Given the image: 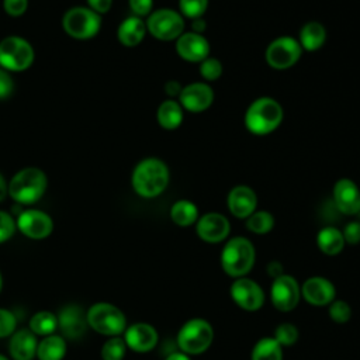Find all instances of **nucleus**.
Segmentation results:
<instances>
[{
  "mask_svg": "<svg viewBox=\"0 0 360 360\" xmlns=\"http://www.w3.org/2000/svg\"><path fill=\"white\" fill-rule=\"evenodd\" d=\"M267 273L269 276H271L273 278H277L280 276H283V266L280 262H270L267 266Z\"/></svg>",
  "mask_w": 360,
  "mask_h": 360,
  "instance_id": "45",
  "label": "nucleus"
},
{
  "mask_svg": "<svg viewBox=\"0 0 360 360\" xmlns=\"http://www.w3.org/2000/svg\"><path fill=\"white\" fill-rule=\"evenodd\" d=\"M127 345L121 338L108 339L101 347V359L103 360H122L125 356Z\"/></svg>",
  "mask_w": 360,
  "mask_h": 360,
  "instance_id": "33",
  "label": "nucleus"
},
{
  "mask_svg": "<svg viewBox=\"0 0 360 360\" xmlns=\"http://www.w3.org/2000/svg\"><path fill=\"white\" fill-rule=\"evenodd\" d=\"M66 353V342L60 336L48 335L37 347V356L39 360H62Z\"/></svg>",
  "mask_w": 360,
  "mask_h": 360,
  "instance_id": "27",
  "label": "nucleus"
},
{
  "mask_svg": "<svg viewBox=\"0 0 360 360\" xmlns=\"http://www.w3.org/2000/svg\"><path fill=\"white\" fill-rule=\"evenodd\" d=\"M32 45L22 37L8 35L0 41V66L7 72H22L34 63Z\"/></svg>",
  "mask_w": 360,
  "mask_h": 360,
  "instance_id": "5",
  "label": "nucleus"
},
{
  "mask_svg": "<svg viewBox=\"0 0 360 360\" xmlns=\"http://www.w3.org/2000/svg\"><path fill=\"white\" fill-rule=\"evenodd\" d=\"M271 302L278 311H291L298 305L301 288L298 281L288 274H283L274 278L270 290Z\"/></svg>",
  "mask_w": 360,
  "mask_h": 360,
  "instance_id": "12",
  "label": "nucleus"
},
{
  "mask_svg": "<svg viewBox=\"0 0 360 360\" xmlns=\"http://www.w3.org/2000/svg\"><path fill=\"white\" fill-rule=\"evenodd\" d=\"M58 328V318L49 311H39L30 319V330L35 335L48 336Z\"/></svg>",
  "mask_w": 360,
  "mask_h": 360,
  "instance_id": "30",
  "label": "nucleus"
},
{
  "mask_svg": "<svg viewBox=\"0 0 360 360\" xmlns=\"http://www.w3.org/2000/svg\"><path fill=\"white\" fill-rule=\"evenodd\" d=\"M166 360H190L188 354L183 353V352H176V353H172L166 357Z\"/></svg>",
  "mask_w": 360,
  "mask_h": 360,
  "instance_id": "48",
  "label": "nucleus"
},
{
  "mask_svg": "<svg viewBox=\"0 0 360 360\" xmlns=\"http://www.w3.org/2000/svg\"><path fill=\"white\" fill-rule=\"evenodd\" d=\"M170 180L167 165L158 158H146L136 163L132 170L131 184L134 191L143 198L160 195Z\"/></svg>",
  "mask_w": 360,
  "mask_h": 360,
  "instance_id": "1",
  "label": "nucleus"
},
{
  "mask_svg": "<svg viewBox=\"0 0 360 360\" xmlns=\"http://www.w3.org/2000/svg\"><path fill=\"white\" fill-rule=\"evenodd\" d=\"M226 205L229 212L240 219H246L250 214L256 211L257 197L253 188L245 184H238L232 187L226 197Z\"/></svg>",
  "mask_w": 360,
  "mask_h": 360,
  "instance_id": "17",
  "label": "nucleus"
},
{
  "mask_svg": "<svg viewBox=\"0 0 360 360\" xmlns=\"http://www.w3.org/2000/svg\"><path fill=\"white\" fill-rule=\"evenodd\" d=\"M177 101L188 112H202L211 107L214 90L208 83L193 82L181 89Z\"/></svg>",
  "mask_w": 360,
  "mask_h": 360,
  "instance_id": "11",
  "label": "nucleus"
},
{
  "mask_svg": "<svg viewBox=\"0 0 360 360\" xmlns=\"http://www.w3.org/2000/svg\"><path fill=\"white\" fill-rule=\"evenodd\" d=\"M283 107L271 97L263 96L253 100L245 112L246 129L257 136L269 135L276 131L283 121Z\"/></svg>",
  "mask_w": 360,
  "mask_h": 360,
  "instance_id": "2",
  "label": "nucleus"
},
{
  "mask_svg": "<svg viewBox=\"0 0 360 360\" xmlns=\"http://www.w3.org/2000/svg\"><path fill=\"white\" fill-rule=\"evenodd\" d=\"M195 231L200 239L204 242L218 243L226 239L231 231V225L225 215L219 212H208L202 217H198Z\"/></svg>",
  "mask_w": 360,
  "mask_h": 360,
  "instance_id": "15",
  "label": "nucleus"
},
{
  "mask_svg": "<svg viewBox=\"0 0 360 360\" xmlns=\"http://www.w3.org/2000/svg\"><path fill=\"white\" fill-rule=\"evenodd\" d=\"M56 318L58 326L62 330L63 336H66L68 339H79L83 336L87 318H84L83 309L80 307L69 304L60 309Z\"/></svg>",
  "mask_w": 360,
  "mask_h": 360,
  "instance_id": "20",
  "label": "nucleus"
},
{
  "mask_svg": "<svg viewBox=\"0 0 360 360\" xmlns=\"http://www.w3.org/2000/svg\"><path fill=\"white\" fill-rule=\"evenodd\" d=\"M198 69H200L201 77L207 82H214L219 79L224 70L221 60L214 56H207L204 60H201L198 63Z\"/></svg>",
  "mask_w": 360,
  "mask_h": 360,
  "instance_id": "34",
  "label": "nucleus"
},
{
  "mask_svg": "<svg viewBox=\"0 0 360 360\" xmlns=\"http://www.w3.org/2000/svg\"><path fill=\"white\" fill-rule=\"evenodd\" d=\"M318 248L329 256H335L343 250L345 238L342 231L335 226H325L316 235Z\"/></svg>",
  "mask_w": 360,
  "mask_h": 360,
  "instance_id": "26",
  "label": "nucleus"
},
{
  "mask_svg": "<svg viewBox=\"0 0 360 360\" xmlns=\"http://www.w3.org/2000/svg\"><path fill=\"white\" fill-rule=\"evenodd\" d=\"M191 21H193V31L198 32V34H202V31L205 28V20L202 17H200V18H195V20H191Z\"/></svg>",
  "mask_w": 360,
  "mask_h": 360,
  "instance_id": "46",
  "label": "nucleus"
},
{
  "mask_svg": "<svg viewBox=\"0 0 360 360\" xmlns=\"http://www.w3.org/2000/svg\"><path fill=\"white\" fill-rule=\"evenodd\" d=\"M87 7L90 10H93L97 14H104L107 11H110L111 6H112V0H86Z\"/></svg>",
  "mask_w": 360,
  "mask_h": 360,
  "instance_id": "43",
  "label": "nucleus"
},
{
  "mask_svg": "<svg viewBox=\"0 0 360 360\" xmlns=\"http://www.w3.org/2000/svg\"><path fill=\"white\" fill-rule=\"evenodd\" d=\"M302 55V48L297 38L283 35L274 38L266 48L264 58L270 68L284 70L294 66Z\"/></svg>",
  "mask_w": 360,
  "mask_h": 360,
  "instance_id": "10",
  "label": "nucleus"
},
{
  "mask_svg": "<svg viewBox=\"0 0 360 360\" xmlns=\"http://www.w3.org/2000/svg\"><path fill=\"white\" fill-rule=\"evenodd\" d=\"M146 31L159 41H176L184 32V17L172 8L152 11L146 21Z\"/></svg>",
  "mask_w": 360,
  "mask_h": 360,
  "instance_id": "8",
  "label": "nucleus"
},
{
  "mask_svg": "<svg viewBox=\"0 0 360 360\" xmlns=\"http://www.w3.org/2000/svg\"><path fill=\"white\" fill-rule=\"evenodd\" d=\"M28 0H3L4 11L11 17H20L27 11Z\"/></svg>",
  "mask_w": 360,
  "mask_h": 360,
  "instance_id": "40",
  "label": "nucleus"
},
{
  "mask_svg": "<svg viewBox=\"0 0 360 360\" xmlns=\"http://www.w3.org/2000/svg\"><path fill=\"white\" fill-rule=\"evenodd\" d=\"M170 218L179 226H190L198 219V208L190 200H177L170 208Z\"/></svg>",
  "mask_w": 360,
  "mask_h": 360,
  "instance_id": "28",
  "label": "nucleus"
},
{
  "mask_svg": "<svg viewBox=\"0 0 360 360\" xmlns=\"http://www.w3.org/2000/svg\"><path fill=\"white\" fill-rule=\"evenodd\" d=\"M146 34V24L141 17H127L117 30V38L124 46H136L141 44Z\"/></svg>",
  "mask_w": 360,
  "mask_h": 360,
  "instance_id": "23",
  "label": "nucleus"
},
{
  "mask_svg": "<svg viewBox=\"0 0 360 360\" xmlns=\"http://www.w3.org/2000/svg\"><path fill=\"white\" fill-rule=\"evenodd\" d=\"M274 339L280 346H292L298 340V329L292 323H281L274 330Z\"/></svg>",
  "mask_w": 360,
  "mask_h": 360,
  "instance_id": "35",
  "label": "nucleus"
},
{
  "mask_svg": "<svg viewBox=\"0 0 360 360\" xmlns=\"http://www.w3.org/2000/svg\"><path fill=\"white\" fill-rule=\"evenodd\" d=\"M15 228L14 218L6 211H0V243L8 240L14 235Z\"/></svg>",
  "mask_w": 360,
  "mask_h": 360,
  "instance_id": "37",
  "label": "nucleus"
},
{
  "mask_svg": "<svg viewBox=\"0 0 360 360\" xmlns=\"http://www.w3.org/2000/svg\"><path fill=\"white\" fill-rule=\"evenodd\" d=\"M274 226V218L269 211H255L246 218V228L257 235L270 232Z\"/></svg>",
  "mask_w": 360,
  "mask_h": 360,
  "instance_id": "31",
  "label": "nucleus"
},
{
  "mask_svg": "<svg viewBox=\"0 0 360 360\" xmlns=\"http://www.w3.org/2000/svg\"><path fill=\"white\" fill-rule=\"evenodd\" d=\"M343 238L345 242L350 245H356L360 242V222L359 221H352L349 222L345 229H343Z\"/></svg>",
  "mask_w": 360,
  "mask_h": 360,
  "instance_id": "42",
  "label": "nucleus"
},
{
  "mask_svg": "<svg viewBox=\"0 0 360 360\" xmlns=\"http://www.w3.org/2000/svg\"><path fill=\"white\" fill-rule=\"evenodd\" d=\"M129 8L136 17H148L153 8V0H128Z\"/></svg>",
  "mask_w": 360,
  "mask_h": 360,
  "instance_id": "39",
  "label": "nucleus"
},
{
  "mask_svg": "<svg viewBox=\"0 0 360 360\" xmlns=\"http://www.w3.org/2000/svg\"><path fill=\"white\" fill-rule=\"evenodd\" d=\"M231 295L233 301L246 311H256L264 302V292L260 285L250 278H238L231 285Z\"/></svg>",
  "mask_w": 360,
  "mask_h": 360,
  "instance_id": "16",
  "label": "nucleus"
},
{
  "mask_svg": "<svg viewBox=\"0 0 360 360\" xmlns=\"http://www.w3.org/2000/svg\"><path fill=\"white\" fill-rule=\"evenodd\" d=\"M256 252L253 243L243 238H231L222 249L221 266L231 277H243L255 264Z\"/></svg>",
  "mask_w": 360,
  "mask_h": 360,
  "instance_id": "4",
  "label": "nucleus"
},
{
  "mask_svg": "<svg viewBox=\"0 0 360 360\" xmlns=\"http://www.w3.org/2000/svg\"><path fill=\"white\" fill-rule=\"evenodd\" d=\"M329 315L335 322L343 323L350 319L352 309L345 301H332L329 305Z\"/></svg>",
  "mask_w": 360,
  "mask_h": 360,
  "instance_id": "36",
  "label": "nucleus"
},
{
  "mask_svg": "<svg viewBox=\"0 0 360 360\" xmlns=\"http://www.w3.org/2000/svg\"><path fill=\"white\" fill-rule=\"evenodd\" d=\"M176 52L186 62L200 63L210 56V42L202 34L184 31L176 39Z\"/></svg>",
  "mask_w": 360,
  "mask_h": 360,
  "instance_id": "14",
  "label": "nucleus"
},
{
  "mask_svg": "<svg viewBox=\"0 0 360 360\" xmlns=\"http://www.w3.org/2000/svg\"><path fill=\"white\" fill-rule=\"evenodd\" d=\"M125 345L138 353H146L152 350L158 343L156 329L143 322H138L125 329Z\"/></svg>",
  "mask_w": 360,
  "mask_h": 360,
  "instance_id": "19",
  "label": "nucleus"
},
{
  "mask_svg": "<svg viewBox=\"0 0 360 360\" xmlns=\"http://www.w3.org/2000/svg\"><path fill=\"white\" fill-rule=\"evenodd\" d=\"M62 28L75 39H90L96 37L101 28V15L89 7L76 6L63 14Z\"/></svg>",
  "mask_w": 360,
  "mask_h": 360,
  "instance_id": "6",
  "label": "nucleus"
},
{
  "mask_svg": "<svg viewBox=\"0 0 360 360\" xmlns=\"http://www.w3.org/2000/svg\"><path fill=\"white\" fill-rule=\"evenodd\" d=\"M1 285H3V277H1V271H0V290H1Z\"/></svg>",
  "mask_w": 360,
  "mask_h": 360,
  "instance_id": "49",
  "label": "nucleus"
},
{
  "mask_svg": "<svg viewBox=\"0 0 360 360\" xmlns=\"http://www.w3.org/2000/svg\"><path fill=\"white\" fill-rule=\"evenodd\" d=\"M333 202L336 208L346 215L360 212V190L350 179H340L333 186Z\"/></svg>",
  "mask_w": 360,
  "mask_h": 360,
  "instance_id": "18",
  "label": "nucleus"
},
{
  "mask_svg": "<svg viewBox=\"0 0 360 360\" xmlns=\"http://www.w3.org/2000/svg\"><path fill=\"white\" fill-rule=\"evenodd\" d=\"M156 118L163 129L173 131L181 125L184 118V110L177 100L167 98L159 104Z\"/></svg>",
  "mask_w": 360,
  "mask_h": 360,
  "instance_id": "24",
  "label": "nucleus"
},
{
  "mask_svg": "<svg viewBox=\"0 0 360 360\" xmlns=\"http://www.w3.org/2000/svg\"><path fill=\"white\" fill-rule=\"evenodd\" d=\"M15 325H17L15 316L10 311L0 308V338H6L11 335L15 329Z\"/></svg>",
  "mask_w": 360,
  "mask_h": 360,
  "instance_id": "38",
  "label": "nucleus"
},
{
  "mask_svg": "<svg viewBox=\"0 0 360 360\" xmlns=\"http://www.w3.org/2000/svg\"><path fill=\"white\" fill-rule=\"evenodd\" d=\"M301 294L304 298L315 305H328L335 298V285L325 277H311L304 281L301 287Z\"/></svg>",
  "mask_w": 360,
  "mask_h": 360,
  "instance_id": "21",
  "label": "nucleus"
},
{
  "mask_svg": "<svg viewBox=\"0 0 360 360\" xmlns=\"http://www.w3.org/2000/svg\"><path fill=\"white\" fill-rule=\"evenodd\" d=\"M212 326L200 318L187 321L177 335V345L186 354L204 353L212 343Z\"/></svg>",
  "mask_w": 360,
  "mask_h": 360,
  "instance_id": "7",
  "label": "nucleus"
},
{
  "mask_svg": "<svg viewBox=\"0 0 360 360\" xmlns=\"http://www.w3.org/2000/svg\"><path fill=\"white\" fill-rule=\"evenodd\" d=\"M87 323L98 333L107 336H117L125 330L127 319L120 308L108 302H97L90 307Z\"/></svg>",
  "mask_w": 360,
  "mask_h": 360,
  "instance_id": "9",
  "label": "nucleus"
},
{
  "mask_svg": "<svg viewBox=\"0 0 360 360\" xmlns=\"http://www.w3.org/2000/svg\"><path fill=\"white\" fill-rule=\"evenodd\" d=\"M210 0H179L180 14L186 18L195 20L205 14Z\"/></svg>",
  "mask_w": 360,
  "mask_h": 360,
  "instance_id": "32",
  "label": "nucleus"
},
{
  "mask_svg": "<svg viewBox=\"0 0 360 360\" xmlns=\"http://www.w3.org/2000/svg\"><path fill=\"white\" fill-rule=\"evenodd\" d=\"M46 174L38 167L18 170L8 183V194L18 204H34L46 191Z\"/></svg>",
  "mask_w": 360,
  "mask_h": 360,
  "instance_id": "3",
  "label": "nucleus"
},
{
  "mask_svg": "<svg viewBox=\"0 0 360 360\" xmlns=\"http://www.w3.org/2000/svg\"><path fill=\"white\" fill-rule=\"evenodd\" d=\"M359 214H360V212H359Z\"/></svg>",
  "mask_w": 360,
  "mask_h": 360,
  "instance_id": "51",
  "label": "nucleus"
},
{
  "mask_svg": "<svg viewBox=\"0 0 360 360\" xmlns=\"http://www.w3.org/2000/svg\"><path fill=\"white\" fill-rule=\"evenodd\" d=\"M181 89H183V86H180V83H179L177 80H169V82L165 84V93L169 96V98L179 97Z\"/></svg>",
  "mask_w": 360,
  "mask_h": 360,
  "instance_id": "44",
  "label": "nucleus"
},
{
  "mask_svg": "<svg viewBox=\"0 0 360 360\" xmlns=\"http://www.w3.org/2000/svg\"><path fill=\"white\" fill-rule=\"evenodd\" d=\"M38 342L30 329H20L10 340V354L14 360H32L37 354Z\"/></svg>",
  "mask_w": 360,
  "mask_h": 360,
  "instance_id": "22",
  "label": "nucleus"
},
{
  "mask_svg": "<svg viewBox=\"0 0 360 360\" xmlns=\"http://www.w3.org/2000/svg\"><path fill=\"white\" fill-rule=\"evenodd\" d=\"M252 360H283V350L274 338H262L252 350Z\"/></svg>",
  "mask_w": 360,
  "mask_h": 360,
  "instance_id": "29",
  "label": "nucleus"
},
{
  "mask_svg": "<svg viewBox=\"0 0 360 360\" xmlns=\"http://www.w3.org/2000/svg\"><path fill=\"white\" fill-rule=\"evenodd\" d=\"M0 360H8V359H7V357H4L3 354H0Z\"/></svg>",
  "mask_w": 360,
  "mask_h": 360,
  "instance_id": "50",
  "label": "nucleus"
},
{
  "mask_svg": "<svg viewBox=\"0 0 360 360\" xmlns=\"http://www.w3.org/2000/svg\"><path fill=\"white\" fill-rule=\"evenodd\" d=\"M7 194H8V184L6 183L3 174L0 173V201H3Z\"/></svg>",
  "mask_w": 360,
  "mask_h": 360,
  "instance_id": "47",
  "label": "nucleus"
},
{
  "mask_svg": "<svg viewBox=\"0 0 360 360\" xmlns=\"http://www.w3.org/2000/svg\"><path fill=\"white\" fill-rule=\"evenodd\" d=\"M297 39H298L302 51L315 52L325 44L326 30L321 22L309 21L301 27Z\"/></svg>",
  "mask_w": 360,
  "mask_h": 360,
  "instance_id": "25",
  "label": "nucleus"
},
{
  "mask_svg": "<svg viewBox=\"0 0 360 360\" xmlns=\"http://www.w3.org/2000/svg\"><path fill=\"white\" fill-rule=\"evenodd\" d=\"M17 228L30 239H44L53 229L52 218L39 210H25L18 214Z\"/></svg>",
  "mask_w": 360,
  "mask_h": 360,
  "instance_id": "13",
  "label": "nucleus"
},
{
  "mask_svg": "<svg viewBox=\"0 0 360 360\" xmlns=\"http://www.w3.org/2000/svg\"><path fill=\"white\" fill-rule=\"evenodd\" d=\"M14 90V80L11 75L0 68V100H4L11 96Z\"/></svg>",
  "mask_w": 360,
  "mask_h": 360,
  "instance_id": "41",
  "label": "nucleus"
}]
</instances>
